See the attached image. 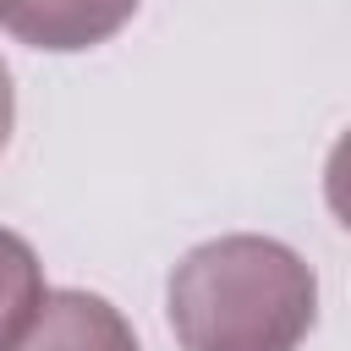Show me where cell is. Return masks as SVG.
Wrapping results in <instances>:
<instances>
[{
	"label": "cell",
	"mask_w": 351,
	"mask_h": 351,
	"mask_svg": "<svg viewBox=\"0 0 351 351\" xmlns=\"http://www.w3.org/2000/svg\"><path fill=\"white\" fill-rule=\"evenodd\" d=\"M143 0H0V27L49 55H77L104 38H115Z\"/></svg>",
	"instance_id": "7a4b0ae2"
},
{
	"label": "cell",
	"mask_w": 351,
	"mask_h": 351,
	"mask_svg": "<svg viewBox=\"0 0 351 351\" xmlns=\"http://www.w3.org/2000/svg\"><path fill=\"white\" fill-rule=\"evenodd\" d=\"M44 302V263L27 236L0 225V351H11Z\"/></svg>",
	"instance_id": "277c9868"
},
{
	"label": "cell",
	"mask_w": 351,
	"mask_h": 351,
	"mask_svg": "<svg viewBox=\"0 0 351 351\" xmlns=\"http://www.w3.org/2000/svg\"><path fill=\"white\" fill-rule=\"evenodd\" d=\"M11 351H143V346L115 302H104L99 291L60 285V291H44L27 335Z\"/></svg>",
	"instance_id": "3957f363"
},
{
	"label": "cell",
	"mask_w": 351,
	"mask_h": 351,
	"mask_svg": "<svg viewBox=\"0 0 351 351\" xmlns=\"http://www.w3.org/2000/svg\"><path fill=\"white\" fill-rule=\"evenodd\" d=\"M181 351H296L318 318V274L274 236L197 241L165 285Z\"/></svg>",
	"instance_id": "6da1fadb"
},
{
	"label": "cell",
	"mask_w": 351,
	"mask_h": 351,
	"mask_svg": "<svg viewBox=\"0 0 351 351\" xmlns=\"http://www.w3.org/2000/svg\"><path fill=\"white\" fill-rule=\"evenodd\" d=\"M11 126H16V88H11V71H5V60H0V154H5V143H11Z\"/></svg>",
	"instance_id": "5b68a950"
}]
</instances>
